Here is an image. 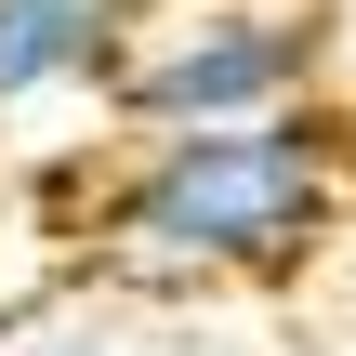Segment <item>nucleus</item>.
Segmentation results:
<instances>
[{
  "label": "nucleus",
  "instance_id": "3",
  "mask_svg": "<svg viewBox=\"0 0 356 356\" xmlns=\"http://www.w3.org/2000/svg\"><path fill=\"white\" fill-rule=\"evenodd\" d=\"M145 40V0H0V119L106 92Z\"/></svg>",
  "mask_w": 356,
  "mask_h": 356
},
{
  "label": "nucleus",
  "instance_id": "4",
  "mask_svg": "<svg viewBox=\"0 0 356 356\" xmlns=\"http://www.w3.org/2000/svg\"><path fill=\"white\" fill-rule=\"evenodd\" d=\"M0 356H132L106 304H40V317H0Z\"/></svg>",
  "mask_w": 356,
  "mask_h": 356
},
{
  "label": "nucleus",
  "instance_id": "5",
  "mask_svg": "<svg viewBox=\"0 0 356 356\" xmlns=\"http://www.w3.org/2000/svg\"><path fill=\"white\" fill-rule=\"evenodd\" d=\"M0 238H13V185H0Z\"/></svg>",
  "mask_w": 356,
  "mask_h": 356
},
{
  "label": "nucleus",
  "instance_id": "2",
  "mask_svg": "<svg viewBox=\"0 0 356 356\" xmlns=\"http://www.w3.org/2000/svg\"><path fill=\"white\" fill-rule=\"evenodd\" d=\"M330 79V13L317 0H172L145 13L132 66L106 79V119L132 145L159 132H238V119H291Z\"/></svg>",
  "mask_w": 356,
  "mask_h": 356
},
{
  "label": "nucleus",
  "instance_id": "1",
  "mask_svg": "<svg viewBox=\"0 0 356 356\" xmlns=\"http://www.w3.org/2000/svg\"><path fill=\"white\" fill-rule=\"evenodd\" d=\"M343 211H356V119L330 106L159 132V145H119V172L92 185V264L132 291H251L317 264Z\"/></svg>",
  "mask_w": 356,
  "mask_h": 356
}]
</instances>
